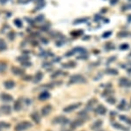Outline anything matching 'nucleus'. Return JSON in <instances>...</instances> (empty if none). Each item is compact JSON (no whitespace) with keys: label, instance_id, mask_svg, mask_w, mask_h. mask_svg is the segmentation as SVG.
Instances as JSON below:
<instances>
[{"label":"nucleus","instance_id":"31","mask_svg":"<svg viewBox=\"0 0 131 131\" xmlns=\"http://www.w3.org/2000/svg\"><path fill=\"white\" fill-rule=\"evenodd\" d=\"M34 1H38V0H34Z\"/></svg>","mask_w":131,"mask_h":131},{"label":"nucleus","instance_id":"5","mask_svg":"<svg viewBox=\"0 0 131 131\" xmlns=\"http://www.w3.org/2000/svg\"><path fill=\"white\" fill-rule=\"evenodd\" d=\"M81 103H80V102H78V103H74V104H71V105H69V106H67V107H66L64 109H63V111L64 112H72V111H73V110H75L76 108H78L79 107H81Z\"/></svg>","mask_w":131,"mask_h":131},{"label":"nucleus","instance_id":"9","mask_svg":"<svg viewBox=\"0 0 131 131\" xmlns=\"http://www.w3.org/2000/svg\"><path fill=\"white\" fill-rule=\"evenodd\" d=\"M50 98V94L47 92V91H45V92H42L39 94V100H40V101H46V100H47V99H49Z\"/></svg>","mask_w":131,"mask_h":131},{"label":"nucleus","instance_id":"16","mask_svg":"<svg viewBox=\"0 0 131 131\" xmlns=\"http://www.w3.org/2000/svg\"><path fill=\"white\" fill-rule=\"evenodd\" d=\"M7 49V45L6 42L3 39H0V52H4L5 50Z\"/></svg>","mask_w":131,"mask_h":131},{"label":"nucleus","instance_id":"27","mask_svg":"<svg viewBox=\"0 0 131 131\" xmlns=\"http://www.w3.org/2000/svg\"><path fill=\"white\" fill-rule=\"evenodd\" d=\"M107 102L108 103H111V104H114V103L115 102V100L114 98H109L108 100H107Z\"/></svg>","mask_w":131,"mask_h":131},{"label":"nucleus","instance_id":"6","mask_svg":"<svg viewBox=\"0 0 131 131\" xmlns=\"http://www.w3.org/2000/svg\"><path fill=\"white\" fill-rule=\"evenodd\" d=\"M4 86L6 89H12L15 86V81H13L12 80H7L4 82Z\"/></svg>","mask_w":131,"mask_h":131},{"label":"nucleus","instance_id":"15","mask_svg":"<svg viewBox=\"0 0 131 131\" xmlns=\"http://www.w3.org/2000/svg\"><path fill=\"white\" fill-rule=\"evenodd\" d=\"M31 119L33 120V122H35L36 123H39V122H40V116H39V115L38 113H32L31 115Z\"/></svg>","mask_w":131,"mask_h":131},{"label":"nucleus","instance_id":"18","mask_svg":"<svg viewBox=\"0 0 131 131\" xmlns=\"http://www.w3.org/2000/svg\"><path fill=\"white\" fill-rule=\"evenodd\" d=\"M13 23L15 24V25L18 28H22L23 27V24H22V21H21L19 18H15L13 21Z\"/></svg>","mask_w":131,"mask_h":131},{"label":"nucleus","instance_id":"20","mask_svg":"<svg viewBox=\"0 0 131 131\" xmlns=\"http://www.w3.org/2000/svg\"><path fill=\"white\" fill-rule=\"evenodd\" d=\"M17 60L20 61L21 63H23V62H25V61H28L29 60V58H28V57H26V56L18 57V58H17Z\"/></svg>","mask_w":131,"mask_h":131},{"label":"nucleus","instance_id":"2","mask_svg":"<svg viewBox=\"0 0 131 131\" xmlns=\"http://www.w3.org/2000/svg\"><path fill=\"white\" fill-rule=\"evenodd\" d=\"M82 82H86V80L83 76L80 75V74H76V75H73L70 78V81H69V83L73 84V83H82Z\"/></svg>","mask_w":131,"mask_h":131},{"label":"nucleus","instance_id":"29","mask_svg":"<svg viewBox=\"0 0 131 131\" xmlns=\"http://www.w3.org/2000/svg\"><path fill=\"white\" fill-rule=\"evenodd\" d=\"M7 1L8 0H0V4L1 5H5V4L7 3Z\"/></svg>","mask_w":131,"mask_h":131},{"label":"nucleus","instance_id":"30","mask_svg":"<svg viewBox=\"0 0 131 131\" xmlns=\"http://www.w3.org/2000/svg\"><path fill=\"white\" fill-rule=\"evenodd\" d=\"M42 19H43V15H41V16H40V18H36V20H42Z\"/></svg>","mask_w":131,"mask_h":131},{"label":"nucleus","instance_id":"11","mask_svg":"<svg viewBox=\"0 0 131 131\" xmlns=\"http://www.w3.org/2000/svg\"><path fill=\"white\" fill-rule=\"evenodd\" d=\"M22 108V103H21V100H17L13 104V109L15 111H19Z\"/></svg>","mask_w":131,"mask_h":131},{"label":"nucleus","instance_id":"23","mask_svg":"<svg viewBox=\"0 0 131 131\" xmlns=\"http://www.w3.org/2000/svg\"><path fill=\"white\" fill-rule=\"evenodd\" d=\"M15 32L14 31H10V32H9V34H8V38L10 39V40H13L14 39V38H15Z\"/></svg>","mask_w":131,"mask_h":131},{"label":"nucleus","instance_id":"10","mask_svg":"<svg viewBox=\"0 0 131 131\" xmlns=\"http://www.w3.org/2000/svg\"><path fill=\"white\" fill-rule=\"evenodd\" d=\"M1 99L2 101H13V97H12L10 94H5V93H3V94H1Z\"/></svg>","mask_w":131,"mask_h":131},{"label":"nucleus","instance_id":"19","mask_svg":"<svg viewBox=\"0 0 131 131\" xmlns=\"http://www.w3.org/2000/svg\"><path fill=\"white\" fill-rule=\"evenodd\" d=\"M101 124H102V122H101V121H97L96 122H94V123L93 124L92 128H93V129H96V128H100V127L101 126Z\"/></svg>","mask_w":131,"mask_h":131},{"label":"nucleus","instance_id":"7","mask_svg":"<svg viewBox=\"0 0 131 131\" xmlns=\"http://www.w3.org/2000/svg\"><path fill=\"white\" fill-rule=\"evenodd\" d=\"M0 111L3 114H5V115H9L12 112V107L9 106V105H4V106L0 107Z\"/></svg>","mask_w":131,"mask_h":131},{"label":"nucleus","instance_id":"17","mask_svg":"<svg viewBox=\"0 0 131 131\" xmlns=\"http://www.w3.org/2000/svg\"><path fill=\"white\" fill-rule=\"evenodd\" d=\"M7 68V64L4 61H0V73L5 72Z\"/></svg>","mask_w":131,"mask_h":131},{"label":"nucleus","instance_id":"8","mask_svg":"<svg viewBox=\"0 0 131 131\" xmlns=\"http://www.w3.org/2000/svg\"><path fill=\"white\" fill-rule=\"evenodd\" d=\"M51 111H52V106H51V105H46V106H45L41 109V114H42V115L46 116V115H49Z\"/></svg>","mask_w":131,"mask_h":131},{"label":"nucleus","instance_id":"24","mask_svg":"<svg viewBox=\"0 0 131 131\" xmlns=\"http://www.w3.org/2000/svg\"><path fill=\"white\" fill-rule=\"evenodd\" d=\"M120 118H121L122 120H125V121H127V122H128V123L131 124V120L128 119V118H127L126 116H120Z\"/></svg>","mask_w":131,"mask_h":131},{"label":"nucleus","instance_id":"12","mask_svg":"<svg viewBox=\"0 0 131 131\" xmlns=\"http://www.w3.org/2000/svg\"><path fill=\"white\" fill-rule=\"evenodd\" d=\"M42 78H43V73H41V72H38L37 73L35 74V76L33 77V82L34 83H38V82H39L42 80Z\"/></svg>","mask_w":131,"mask_h":131},{"label":"nucleus","instance_id":"21","mask_svg":"<svg viewBox=\"0 0 131 131\" xmlns=\"http://www.w3.org/2000/svg\"><path fill=\"white\" fill-rule=\"evenodd\" d=\"M10 125L9 123H6L5 122H0V128H9Z\"/></svg>","mask_w":131,"mask_h":131},{"label":"nucleus","instance_id":"28","mask_svg":"<svg viewBox=\"0 0 131 131\" xmlns=\"http://www.w3.org/2000/svg\"><path fill=\"white\" fill-rule=\"evenodd\" d=\"M123 106L125 107V101H122V104H121V105H119V108H120V109H123V107H122Z\"/></svg>","mask_w":131,"mask_h":131},{"label":"nucleus","instance_id":"3","mask_svg":"<svg viewBox=\"0 0 131 131\" xmlns=\"http://www.w3.org/2000/svg\"><path fill=\"white\" fill-rule=\"evenodd\" d=\"M69 122V120L66 118L65 116H58L52 120V123H61V124H67Z\"/></svg>","mask_w":131,"mask_h":131},{"label":"nucleus","instance_id":"25","mask_svg":"<svg viewBox=\"0 0 131 131\" xmlns=\"http://www.w3.org/2000/svg\"><path fill=\"white\" fill-rule=\"evenodd\" d=\"M21 64H22V66H24V67H30V66L31 65V63L28 60V61H25V62L21 63Z\"/></svg>","mask_w":131,"mask_h":131},{"label":"nucleus","instance_id":"14","mask_svg":"<svg viewBox=\"0 0 131 131\" xmlns=\"http://www.w3.org/2000/svg\"><path fill=\"white\" fill-rule=\"evenodd\" d=\"M84 123L83 120H77V121H74L71 123V128H77L78 126H81Z\"/></svg>","mask_w":131,"mask_h":131},{"label":"nucleus","instance_id":"1","mask_svg":"<svg viewBox=\"0 0 131 131\" xmlns=\"http://www.w3.org/2000/svg\"><path fill=\"white\" fill-rule=\"evenodd\" d=\"M32 127V123L28 121H23L18 123L15 126V130L16 131H25L29 129L30 128Z\"/></svg>","mask_w":131,"mask_h":131},{"label":"nucleus","instance_id":"4","mask_svg":"<svg viewBox=\"0 0 131 131\" xmlns=\"http://www.w3.org/2000/svg\"><path fill=\"white\" fill-rule=\"evenodd\" d=\"M10 71H12V73H13L14 75H17V76H21V75H23L25 73V70H24V69L19 68L18 67H15V66L12 67V68H10Z\"/></svg>","mask_w":131,"mask_h":131},{"label":"nucleus","instance_id":"22","mask_svg":"<svg viewBox=\"0 0 131 131\" xmlns=\"http://www.w3.org/2000/svg\"><path fill=\"white\" fill-rule=\"evenodd\" d=\"M120 84H121V86H128V84H129V82L127 79H121V81H120Z\"/></svg>","mask_w":131,"mask_h":131},{"label":"nucleus","instance_id":"13","mask_svg":"<svg viewBox=\"0 0 131 131\" xmlns=\"http://www.w3.org/2000/svg\"><path fill=\"white\" fill-rule=\"evenodd\" d=\"M95 112L97 114H99V115H105L106 112H107V109L104 106H101V105H100V106L95 109Z\"/></svg>","mask_w":131,"mask_h":131},{"label":"nucleus","instance_id":"26","mask_svg":"<svg viewBox=\"0 0 131 131\" xmlns=\"http://www.w3.org/2000/svg\"><path fill=\"white\" fill-rule=\"evenodd\" d=\"M113 126L115 127V128H120V129H124V128H123L122 125H120V124H118V123H113Z\"/></svg>","mask_w":131,"mask_h":131}]
</instances>
